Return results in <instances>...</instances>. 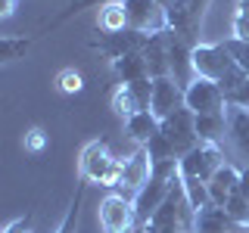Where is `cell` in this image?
Wrapping results in <instances>:
<instances>
[{"label": "cell", "mask_w": 249, "mask_h": 233, "mask_svg": "<svg viewBox=\"0 0 249 233\" xmlns=\"http://www.w3.org/2000/svg\"><path fill=\"white\" fill-rule=\"evenodd\" d=\"M221 165H224V152L218 143H199L187 155L178 159V177H181V183H184V190L196 212L212 205L209 202V181H212V174Z\"/></svg>", "instance_id": "cell-1"}, {"label": "cell", "mask_w": 249, "mask_h": 233, "mask_svg": "<svg viewBox=\"0 0 249 233\" xmlns=\"http://www.w3.org/2000/svg\"><path fill=\"white\" fill-rule=\"evenodd\" d=\"M143 233H196V208H193L190 196H187L181 177H175L165 202L150 217Z\"/></svg>", "instance_id": "cell-2"}, {"label": "cell", "mask_w": 249, "mask_h": 233, "mask_svg": "<svg viewBox=\"0 0 249 233\" xmlns=\"http://www.w3.org/2000/svg\"><path fill=\"white\" fill-rule=\"evenodd\" d=\"M190 62H193V75L221 84V90L228 87V84H233V81L243 78L237 59L231 56V50H228L224 41H218V44H196V47H193V59Z\"/></svg>", "instance_id": "cell-3"}, {"label": "cell", "mask_w": 249, "mask_h": 233, "mask_svg": "<svg viewBox=\"0 0 249 233\" xmlns=\"http://www.w3.org/2000/svg\"><path fill=\"white\" fill-rule=\"evenodd\" d=\"M122 165L124 162L106 150L103 140H90L78 155V177L84 183H100V186H112L115 190V183L122 177Z\"/></svg>", "instance_id": "cell-4"}, {"label": "cell", "mask_w": 249, "mask_h": 233, "mask_svg": "<svg viewBox=\"0 0 249 233\" xmlns=\"http://www.w3.org/2000/svg\"><path fill=\"white\" fill-rule=\"evenodd\" d=\"M212 6V0H175V3L165 10L168 19V31H175L178 37H184L187 44L196 47V34L202 28V19H206V10Z\"/></svg>", "instance_id": "cell-5"}, {"label": "cell", "mask_w": 249, "mask_h": 233, "mask_svg": "<svg viewBox=\"0 0 249 233\" xmlns=\"http://www.w3.org/2000/svg\"><path fill=\"white\" fill-rule=\"evenodd\" d=\"M159 131H162V137H165L168 143L175 146L178 159H181V155H187V152L193 150V146H199V143H202L199 134H196V115H193L187 106H181L178 112H171L168 118H162Z\"/></svg>", "instance_id": "cell-6"}, {"label": "cell", "mask_w": 249, "mask_h": 233, "mask_svg": "<svg viewBox=\"0 0 249 233\" xmlns=\"http://www.w3.org/2000/svg\"><path fill=\"white\" fill-rule=\"evenodd\" d=\"M184 106L190 109L193 115H212V112H224V109H228V100H224L221 84L193 75V81L184 87Z\"/></svg>", "instance_id": "cell-7"}, {"label": "cell", "mask_w": 249, "mask_h": 233, "mask_svg": "<svg viewBox=\"0 0 249 233\" xmlns=\"http://www.w3.org/2000/svg\"><path fill=\"white\" fill-rule=\"evenodd\" d=\"M100 227H103V233H131L137 227L134 199L122 196V193H109L100 202Z\"/></svg>", "instance_id": "cell-8"}, {"label": "cell", "mask_w": 249, "mask_h": 233, "mask_svg": "<svg viewBox=\"0 0 249 233\" xmlns=\"http://www.w3.org/2000/svg\"><path fill=\"white\" fill-rule=\"evenodd\" d=\"M124 16H128V28L140 31V34H159L168 28L165 10L156 0H122Z\"/></svg>", "instance_id": "cell-9"}, {"label": "cell", "mask_w": 249, "mask_h": 233, "mask_svg": "<svg viewBox=\"0 0 249 233\" xmlns=\"http://www.w3.org/2000/svg\"><path fill=\"white\" fill-rule=\"evenodd\" d=\"M150 41V34H140L134 28H124V31H115V34H100L97 41H90V50L103 53L106 59H122V56H131V53H140Z\"/></svg>", "instance_id": "cell-10"}, {"label": "cell", "mask_w": 249, "mask_h": 233, "mask_svg": "<svg viewBox=\"0 0 249 233\" xmlns=\"http://www.w3.org/2000/svg\"><path fill=\"white\" fill-rule=\"evenodd\" d=\"M150 174H153L150 152L140 146L134 155H128V159H124V165H122V177H119V183H115V193H122V196L134 199L137 193L143 190V183L150 181Z\"/></svg>", "instance_id": "cell-11"}, {"label": "cell", "mask_w": 249, "mask_h": 233, "mask_svg": "<svg viewBox=\"0 0 249 233\" xmlns=\"http://www.w3.org/2000/svg\"><path fill=\"white\" fill-rule=\"evenodd\" d=\"M184 106V84H178L171 75L165 78H153V103H150V112L156 118H168L171 112Z\"/></svg>", "instance_id": "cell-12"}, {"label": "cell", "mask_w": 249, "mask_h": 233, "mask_svg": "<svg viewBox=\"0 0 249 233\" xmlns=\"http://www.w3.org/2000/svg\"><path fill=\"white\" fill-rule=\"evenodd\" d=\"M237 193H240V168H233V165L224 162L212 174V181H209V202L224 208Z\"/></svg>", "instance_id": "cell-13"}, {"label": "cell", "mask_w": 249, "mask_h": 233, "mask_svg": "<svg viewBox=\"0 0 249 233\" xmlns=\"http://www.w3.org/2000/svg\"><path fill=\"white\" fill-rule=\"evenodd\" d=\"M228 140L249 165V109L228 106Z\"/></svg>", "instance_id": "cell-14"}, {"label": "cell", "mask_w": 249, "mask_h": 233, "mask_svg": "<svg viewBox=\"0 0 249 233\" xmlns=\"http://www.w3.org/2000/svg\"><path fill=\"white\" fill-rule=\"evenodd\" d=\"M159 118L150 112V109H143V112H134L128 121H124V134H128V140H134L137 146H146L150 140L159 134Z\"/></svg>", "instance_id": "cell-15"}, {"label": "cell", "mask_w": 249, "mask_h": 233, "mask_svg": "<svg viewBox=\"0 0 249 233\" xmlns=\"http://www.w3.org/2000/svg\"><path fill=\"white\" fill-rule=\"evenodd\" d=\"M237 227L240 224H233L221 205H206L196 212V233H233Z\"/></svg>", "instance_id": "cell-16"}, {"label": "cell", "mask_w": 249, "mask_h": 233, "mask_svg": "<svg viewBox=\"0 0 249 233\" xmlns=\"http://www.w3.org/2000/svg\"><path fill=\"white\" fill-rule=\"evenodd\" d=\"M112 72L122 84H134V81L150 78V66H146L143 53H131V56H122V59L112 62Z\"/></svg>", "instance_id": "cell-17"}, {"label": "cell", "mask_w": 249, "mask_h": 233, "mask_svg": "<svg viewBox=\"0 0 249 233\" xmlns=\"http://www.w3.org/2000/svg\"><path fill=\"white\" fill-rule=\"evenodd\" d=\"M196 134L202 143H221L228 137V109L212 115H196Z\"/></svg>", "instance_id": "cell-18"}, {"label": "cell", "mask_w": 249, "mask_h": 233, "mask_svg": "<svg viewBox=\"0 0 249 233\" xmlns=\"http://www.w3.org/2000/svg\"><path fill=\"white\" fill-rule=\"evenodd\" d=\"M106 3H122V0H66V6H62V10L53 16L41 31H53V28H59L62 22H69L72 16L84 13V10H100V6H106Z\"/></svg>", "instance_id": "cell-19"}, {"label": "cell", "mask_w": 249, "mask_h": 233, "mask_svg": "<svg viewBox=\"0 0 249 233\" xmlns=\"http://www.w3.org/2000/svg\"><path fill=\"white\" fill-rule=\"evenodd\" d=\"M97 25H100V31H103V34H115V31H124V28H128V16H124V6H122V3H106V6H100Z\"/></svg>", "instance_id": "cell-20"}, {"label": "cell", "mask_w": 249, "mask_h": 233, "mask_svg": "<svg viewBox=\"0 0 249 233\" xmlns=\"http://www.w3.org/2000/svg\"><path fill=\"white\" fill-rule=\"evenodd\" d=\"M84 193H88V183L81 181V186L75 190V196H72V202H69V208H66V215H62V221H59L56 233H78V217H81V202H84Z\"/></svg>", "instance_id": "cell-21"}, {"label": "cell", "mask_w": 249, "mask_h": 233, "mask_svg": "<svg viewBox=\"0 0 249 233\" xmlns=\"http://www.w3.org/2000/svg\"><path fill=\"white\" fill-rule=\"evenodd\" d=\"M28 47H31V37H13V34H6V37H0V59L13 62V59L25 56Z\"/></svg>", "instance_id": "cell-22"}, {"label": "cell", "mask_w": 249, "mask_h": 233, "mask_svg": "<svg viewBox=\"0 0 249 233\" xmlns=\"http://www.w3.org/2000/svg\"><path fill=\"white\" fill-rule=\"evenodd\" d=\"M231 37H237V41H249V0H237V6H233Z\"/></svg>", "instance_id": "cell-23"}, {"label": "cell", "mask_w": 249, "mask_h": 233, "mask_svg": "<svg viewBox=\"0 0 249 233\" xmlns=\"http://www.w3.org/2000/svg\"><path fill=\"white\" fill-rule=\"evenodd\" d=\"M112 112L119 115L122 121H128L134 112H140V109H137V103H134V97H131V90L124 87V84H122V87L112 93Z\"/></svg>", "instance_id": "cell-24"}, {"label": "cell", "mask_w": 249, "mask_h": 233, "mask_svg": "<svg viewBox=\"0 0 249 233\" xmlns=\"http://www.w3.org/2000/svg\"><path fill=\"white\" fill-rule=\"evenodd\" d=\"M224 212L231 215V221H233V224H240V227H249V202L240 196V193L228 202V205H224Z\"/></svg>", "instance_id": "cell-25"}, {"label": "cell", "mask_w": 249, "mask_h": 233, "mask_svg": "<svg viewBox=\"0 0 249 233\" xmlns=\"http://www.w3.org/2000/svg\"><path fill=\"white\" fill-rule=\"evenodd\" d=\"M81 87H84V81L75 68H62L56 75V90L59 93H81Z\"/></svg>", "instance_id": "cell-26"}, {"label": "cell", "mask_w": 249, "mask_h": 233, "mask_svg": "<svg viewBox=\"0 0 249 233\" xmlns=\"http://www.w3.org/2000/svg\"><path fill=\"white\" fill-rule=\"evenodd\" d=\"M228 50H231V56L237 59V66H240V72L249 75V41H237V37H228Z\"/></svg>", "instance_id": "cell-27"}, {"label": "cell", "mask_w": 249, "mask_h": 233, "mask_svg": "<svg viewBox=\"0 0 249 233\" xmlns=\"http://www.w3.org/2000/svg\"><path fill=\"white\" fill-rule=\"evenodd\" d=\"M44 146H47L44 131H41V128H31L28 134H25V150H28V152H41Z\"/></svg>", "instance_id": "cell-28"}, {"label": "cell", "mask_w": 249, "mask_h": 233, "mask_svg": "<svg viewBox=\"0 0 249 233\" xmlns=\"http://www.w3.org/2000/svg\"><path fill=\"white\" fill-rule=\"evenodd\" d=\"M28 224H31V217H28V215H25V217H16V221H10V224L3 227V233H31V230H28Z\"/></svg>", "instance_id": "cell-29"}, {"label": "cell", "mask_w": 249, "mask_h": 233, "mask_svg": "<svg viewBox=\"0 0 249 233\" xmlns=\"http://www.w3.org/2000/svg\"><path fill=\"white\" fill-rule=\"evenodd\" d=\"M240 196H243L246 202H249V165L240 171Z\"/></svg>", "instance_id": "cell-30"}, {"label": "cell", "mask_w": 249, "mask_h": 233, "mask_svg": "<svg viewBox=\"0 0 249 233\" xmlns=\"http://www.w3.org/2000/svg\"><path fill=\"white\" fill-rule=\"evenodd\" d=\"M16 3H19V0H0V16H3V19H10L13 10H16Z\"/></svg>", "instance_id": "cell-31"}, {"label": "cell", "mask_w": 249, "mask_h": 233, "mask_svg": "<svg viewBox=\"0 0 249 233\" xmlns=\"http://www.w3.org/2000/svg\"><path fill=\"white\" fill-rule=\"evenodd\" d=\"M156 3H159V6H162V10H168V6H171V3H175V0H156Z\"/></svg>", "instance_id": "cell-32"}]
</instances>
